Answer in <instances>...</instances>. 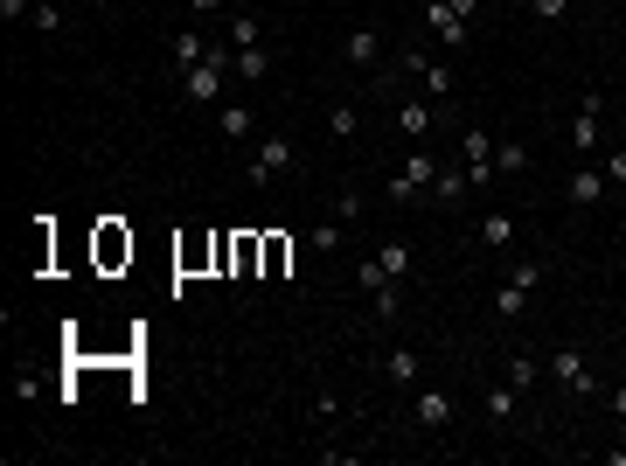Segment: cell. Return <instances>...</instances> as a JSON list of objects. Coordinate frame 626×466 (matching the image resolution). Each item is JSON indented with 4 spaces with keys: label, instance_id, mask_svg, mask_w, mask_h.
I'll list each match as a JSON object with an SVG mask.
<instances>
[{
    "label": "cell",
    "instance_id": "1",
    "mask_svg": "<svg viewBox=\"0 0 626 466\" xmlns=\"http://www.w3.org/2000/svg\"><path fill=\"white\" fill-rule=\"evenodd\" d=\"M230 70H237V49H216V42H209V56L181 70V98H188V105H216Z\"/></svg>",
    "mask_w": 626,
    "mask_h": 466
},
{
    "label": "cell",
    "instance_id": "2",
    "mask_svg": "<svg viewBox=\"0 0 626 466\" xmlns=\"http://www.w3.org/2000/svg\"><path fill=\"white\" fill-rule=\"evenodd\" d=\"M439 167H446V160L432 154V147H411V154H404V167L390 174V202L404 209V202H418V195H432V174H439Z\"/></svg>",
    "mask_w": 626,
    "mask_h": 466
},
{
    "label": "cell",
    "instance_id": "3",
    "mask_svg": "<svg viewBox=\"0 0 626 466\" xmlns=\"http://www.w3.org/2000/svg\"><path fill=\"white\" fill-rule=\"evenodd\" d=\"M293 167V133H258V147H251V160H244V174L265 188V181H279Z\"/></svg>",
    "mask_w": 626,
    "mask_h": 466
},
{
    "label": "cell",
    "instance_id": "4",
    "mask_svg": "<svg viewBox=\"0 0 626 466\" xmlns=\"http://www.w3.org/2000/svg\"><path fill=\"white\" fill-rule=\"evenodd\" d=\"M536 286H543V265H515V272H508V286L494 293V313H501V320H522V313H529V300H536Z\"/></svg>",
    "mask_w": 626,
    "mask_h": 466
},
{
    "label": "cell",
    "instance_id": "5",
    "mask_svg": "<svg viewBox=\"0 0 626 466\" xmlns=\"http://www.w3.org/2000/svg\"><path fill=\"white\" fill-rule=\"evenodd\" d=\"M550 376H557L571 397H599V376H592V355H585V348H557V355H550Z\"/></svg>",
    "mask_w": 626,
    "mask_h": 466
},
{
    "label": "cell",
    "instance_id": "6",
    "mask_svg": "<svg viewBox=\"0 0 626 466\" xmlns=\"http://www.w3.org/2000/svg\"><path fill=\"white\" fill-rule=\"evenodd\" d=\"M404 70L425 84V98H432V105H439V98H453V84H460V77H453L439 56H425V49H404Z\"/></svg>",
    "mask_w": 626,
    "mask_h": 466
},
{
    "label": "cell",
    "instance_id": "7",
    "mask_svg": "<svg viewBox=\"0 0 626 466\" xmlns=\"http://www.w3.org/2000/svg\"><path fill=\"white\" fill-rule=\"evenodd\" d=\"M411 418H418V432H446L460 418V404H453V390H418L411 397Z\"/></svg>",
    "mask_w": 626,
    "mask_h": 466
},
{
    "label": "cell",
    "instance_id": "8",
    "mask_svg": "<svg viewBox=\"0 0 626 466\" xmlns=\"http://www.w3.org/2000/svg\"><path fill=\"white\" fill-rule=\"evenodd\" d=\"M599 112H606V98L585 91L578 112H571V154H592V147H599Z\"/></svg>",
    "mask_w": 626,
    "mask_h": 466
},
{
    "label": "cell",
    "instance_id": "9",
    "mask_svg": "<svg viewBox=\"0 0 626 466\" xmlns=\"http://www.w3.org/2000/svg\"><path fill=\"white\" fill-rule=\"evenodd\" d=\"M460 160H467L473 188H480V181H494V133H487V126H467V140H460Z\"/></svg>",
    "mask_w": 626,
    "mask_h": 466
},
{
    "label": "cell",
    "instance_id": "10",
    "mask_svg": "<svg viewBox=\"0 0 626 466\" xmlns=\"http://www.w3.org/2000/svg\"><path fill=\"white\" fill-rule=\"evenodd\" d=\"M425 21H432V35H439V42H453V49H467L473 21H467V14H453V0H425Z\"/></svg>",
    "mask_w": 626,
    "mask_h": 466
},
{
    "label": "cell",
    "instance_id": "11",
    "mask_svg": "<svg viewBox=\"0 0 626 466\" xmlns=\"http://www.w3.org/2000/svg\"><path fill=\"white\" fill-rule=\"evenodd\" d=\"M606 167H571V209H599L606 202Z\"/></svg>",
    "mask_w": 626,
    "mask_h": 466
},
{
    "label": "cell",
    "instance_id": "12",
    "mask_svg": "<svg viewBox=\"0 0 626 466\" xmlns=\"http://www.w3.org/2000/svg\"><path fill=\"white\" fill-rule=\"evenodd\" d=\"M376 56H383V28H376V21H355V28H348V63L369 70Z\"/></svg>",
    "mask_w": 626,
    "mask_h": 466
},
{
    "label": "cell",
    "instance_id": "13",
    "mask_svg": "<svg viewBox=\"0 0 626 466\" xmlns=\"http://www.w3.org/2000/svg\"><path fill=\"white\" fill-rule=\"evenodd\" d=\"M397 133H404L411 147H425V133H432V98H404V112H397Z\"/></svg>",
    "mask_w": 626,
    "mask_h": 466
},
{
    "label": "cell",
    "instance_id": "14",
    "mask_svg": "<svg viewBox=\"0 0 626 466\" xmlns=\"http://www.w3.org/2000/svg\"><path fill=\"white\" fill-rule=\"evenodd\" d=\"M369 258L383 265V279H397V286H404V272H411V244H404V237H383Z\"/></svg>",
    "mask_w": 626,
    "mask_h": 466
},
{
    "label": "cell",
    "instance_id": "15",
    "mask_svg": "<svg viewBox=\"0 0 626 466\" xmlns=\"http://www.w3.org/2000/svg\"><path fill=\"white\" fill-rule=\"evenodd\" d=\"M515 383H494V390H480V411H487V425H515Z\"/></svg>",
    "mask_w": 626,
    "mask_h": 466
},
{
    "label": "cell",
    "instance_id": "16",
    "mask_svg": "<svg viewBox=\"0 0 626 466\" xmlns=\"http://www.w3.org/2000/svg\"><path fill=\"white\" fill-rule=\"evenodd\" d=\"M216 133H223V140H251V133H258V112H251V105H223V112H216Z\"/></svg>",
    "mask_w": 626,
    "mask_h": 466
},
{
    "label": "cell",
    "instance_id": "17",
    "mask_svg": "<svg viewBox=\"0 0 626 466\" xmlns=\"http://www.w3.org/2000/svg\"><path fill=\"white\" fill-rule=\"evenodd\" d=\"M480 244H487V251H508V244H515V216L487 209V216H480Z\"/></svg>",
    "mask_w": 626,
    "mask_h": 466
},
{
    "label": "cell",
    "instance_id": "18",
    "mask_svg": "<svg viewBox=\"0 0 626 466\" xmlns=\"http://www.w3.org/2000/svg\"><path fill=\"white\" fill-rule=\"evenodd\" d=\"M383 376H390V383H404V390H411V383H418V376H425V362H418V355H411V348H390V355H383Z\"/></svg>",
    "mask_w": 626,
    "mask_h": 466
},
{
    "label": "cell",
    "instance_id": "19",
    "mask_svg": "<svg viewBox=\"0 0 626 466\" xmlns=\"http://www.w3.org/2000/svg\"><path fill=\"white\" fill-rule=\"evenodd\" d=\"M467 188H473L467 167H439V174H432V202H460Z\"/></svg>",
    "mask_w": 626,
    "mask_h": 466
},
{
    "label": "cell",
    "instance_id": "20",
    "mask_svg": "<svg viewBox=\"0 0 626 466\" xmlns=\"http://www.w3.org/2000/svg\"><path fill=\"white\" fill-rule=\"evenodd\" d=\"M258 42H265V21L237 7V14H230V49H258Z\"/></svg>",
    "mask_w": 626,
    "mask_h": 466
},
{
    "label": "cell",
    "instance_id": "21",
    "mask_svg": "<svg viewBox=\"0 0 626 466\" xmlns=\"http://www.w3.org/2000/svg\"><path fill=\"white\" fill-rule=\"evenodd\" d=\"M237 77H244V84H265V77H272V49H265V42H258V49H237Z\"/></svg>",
    "mask_w": 626,
    "mask_h": 466
},
{
    "label": "cell",
    "instance_id": "22",
    "mask_svg": "<svg viewBox=\"0 0 626 466\" xmlns=\"http://www.w3.org/2000/svg\"><path fill=\"white\" fill-rule=\"evenodd\" d=\"M522 167H529V147H522V140H501V147H494V174H522Z\"/></svg>",
    "mask_w": 626,
    "mask_h": 466
},
{
    "label": "cell",
    "instance_id": "23",
    "mask_svg": "<svg viewBox=\"0 0 626 466\" xmlns=\"http://www.w3.org/2000/svg\"><path fill=\"white\" fill-rule=\"evenodd\" d=\"M536 376H543V362H536V355H522V348H515V355H508V383H515V390H529V383H536Z\"/></svg>",
    "mask_w": 626,
    "mask_h": 466
},
{
    "label": "cell",
    "instance_id": "24",
    "mask_svg": "<svg viewBox=\"0 0 626 466\" xmlns=\"http://www.w3.org/2000/svg\"><path fill=\"white\" fill-rule=\"evenodd\" d=\"M355 126H362L355 105H334V112H327V133H334V140H355Z\"/></svg>",
    "mask_w": 626,
    "mask_h": 466
},
{
    "label": "cell",
    "instance_id": "25",
    "mask_svg": "<svg viewBox=\"0 0 626 466\" xmlns=\"http://www.w3.org/2000/svg\"><path fill=\"white\" fill-rule=\"evenodd\" d=\"M202 56H209V42H202V35H174V63H181V70H188V63H202Z\"/></svg>",
    "mask_w": 626,
    "mask_h": 466
},
{
    "label": "cell",
    "instance_id": "26",
    "mask_svg": "<svg viewBox=\"0 0 626 466\" xmlns=\"http://www.w3.org/2000/svg\"><path fill=\"white\" fill-rule=\"evenodd\" d=\"M376 300V320H397L404 313V286H383V293H369Z\"/></svg>",
    "mask_w": 626,
    "mask_h": 466
},
{
    "label": "cell",
    "instance_id": "27",
    "mask_svg": "<svg viewBox=\"0 0 626 466\" xmlns=\"http://www.w3.org/2000/svg\"><path fill=\"white\" fill-rule=\"evenodd\" d=\"M28 21H35L42 35H56V28H63V7H49V0H35V7H28Z\"/></svg>",
    "mask_w": 626,
    "mask_h": 466
},
{
    "label": "cell",
    "instance_id": "28",
    "mask_svg": "<svg viewBox=\"0 0 626 466\" xmlns=\"http://www.w3.org/2000/svg\"><path fill=\"white\" fill-rule=\"evenodd\" d=\"M334 223H362V195H355V188H341V202H334Z\"/></svg>",
    "mask_w": 626,
    "mask_h": 466
},
{
    "label": "cell",
    "instance_id": "29",
    "mask_svg": "<svg viewBox=\"0 0 626 466\" xmlns=\"http://www.w3.org/2000/svg\"><path fill=\"white\" fill-rule=\"evenodd\" d=\"M529 14H536V21H564V14H571V0H529Z\"/></svg>",
    "mask_w": 626,
    "mask_h": 466
},
{
    "label": "cell",
    "instance_id": "30",
    "mask_svg": "<svg viewBox=\"0 0 626 466\" xmlns=\"http://www.w3.org/2000/svg\"><path fill=\"white\" fill-rule=\"evenodd\" d=\"M599 167H606V181H613V188H620V195H626V147H620V154H606V160H599Z\"/></svg>",
    "mask_w": 626,
    "mask_h": 466
},
{
    "label": "cell",
    "instance_id": "31",
    "mask_svg": "<svg viewBox=\"0 0 626 466\" xmlns=\"http://www.w3.org/2000/svg\"><path fill=\"white\" fill-rule=\"evenodd\" d=\"M341 244V223H313V251H334Z\"/></svg>",
    "mask_w": 626,
    "mask_h": 466
},
{
    "label": "cell",
    "instance_id": "32",
    "mask_svg": "<svg viewBox=\"0 0 626 466\" xmlns=\"http://www.w3.org/2000/svg\"><path fill=\"white\" fill-rule=\"evenodd\" d=\"M28 7L35 0H0V21H28Z\"/></svg>",
    "mask_w": 626,
    "mask_h": 466
},
{
    "label": "cell",
    "instance_id": "33",
    "mask_svg": "<svg viewBox=\"0 0 626 466\" xmlns=\"http://www.w3.org/2000/svg\"><path fill=\"white\" fill-rule=\"evenodd\" d=\"M606 404H613V418H620V425H626V383H620V390H613V397H606Z\"/></svg>",
    "mask_w": 626,
    "mask_h": 466
},
{
    "label": "cell",
    "instance_id": "34",
    "mask_svg": "<svg viewBox=\"0 0 626 466\" xmlns=\"http://www.w3.org/2000/svg\"><path fill=\"white\" fill-rule=\"evenodd\" d=\"M453 14H467V21H473V14H480V0H453Z\"/></svg>",
    "mask_w": 626,
    "mask_h": 466
},
{
    "label": "cell",
    "instance_id": "35",
    "mask_svg": "<svg viewBox=\"0 0 626 466\" xmlns=\"http://www.w3.org/2000/svg\"><path fill=\"white\" fill-rule=\"evenodd\" d=\"M188 7H195V14H216V7H223V0H188Z\"/></svg>",
    "mask_w": 626,
    "mask_h": 466
}]
</instances>
